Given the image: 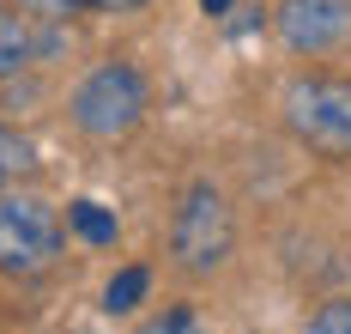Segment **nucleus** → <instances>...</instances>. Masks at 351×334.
<instances>
[{"mask_svg":"<svg viewBox=\"0 0 351 334\" xmlns=\"http://www.w3.org/2000/svg\"><path fill=\"white\" fill-rule=\"evenodd\" d=\"M285 122L291 134L321 158H351V79H291L285 91Z\"/></svg>","mask_w":351,"mask_h":334,"instance_id":"nucleus-3","label":"nucleus"},{"mask_svg":"<svg viewBox=\"0 0 351 334\" xmlns=\"http://www.w3.org/2000/svg\"><path fill=\"white\" fill-rule=\"evenodd\" d=\"M36 61V19L31 12H0V79H19Z\"/></svg>","mask_w":351,"mask_h":334,"instance_id":"nucleus-6","label":"nucleus"},{"mask_svg":"<svg viewBox=\"0 0 351 334\" xmlns=\"http://www.w3.org/2000/svg\"><path fill=\"white\" fill-rule=\"evenodd\" d=\"M0 177L6 183H25V177H36V146L12 128V122H0Z\"/></svg>","mask_w":351,"mask_h":334,"instance_id":"nucleus-9","label":"nucleus"},{"mask_svg":"<svg viewBox=\"0 0 351 334\" xmlns=\"http://www.w3.org/2000/svg\"><path fill=\"white\" fill-rule=\"evenodd\" d=\"M61 243H67V231L43 194H19V188L0 194V274H19V280L49 274Z\"/></svg>","mask_w":351,"mask_h":334,"instance_id":"nucleus-4","label":"nucleus"},{"mask_svg":"<svg viewBox=\"0 0 351 334\" xmlns=\"http://www.w3.org/2000/svg\"><path fill=\"white\" fill-rule=\"evenodd\" d=\"M273 25L291 55H327L351 37V0H279Z\"/></svg>","mask_w":351,"mask_h":334,"instance_id":"nucleus-5","label":"nucleus"},{"mask_svg":"<svg viewBox=\"0 0 351 334\" xmlns=\"http://www.w3.org/2000/svg\"><path fill=\"white\" fill-rule=\"evenodd\" d=\"M67 225L85 237V243H97V249H109V243L121 237L115 213H109V207H97V201H73V207H67Z\"/></svg>","mask_w":351,"mask_h":334,"instance_id":"nucleus-7","label":"nucleus"},{"mask_svg":"<svg viewBox=\"0 0 351 334\" xmlns=\"http://www.w3.org/2000/svg\"><path fill=\"white\" fill-rule=\"evenodd\" d=\"M145 110H152V91L134 61H97L67 98V115L85 140H121L145 122Z\"/></svg>","mask_w":351,"mask_h":334,"instance_id":"nucleus-1","label":"nucleus"},{"mask_svg":"<svg viewBox=\"0 0 351 334\" xmlns=\"http://www.w3.org/2000/svg\"><path fill=\"white\" fill-rule=\"evenodd\" d=\"M0 194H6V177H0Z\"/></svg>","mask_w":351,"mask_h":334,"instance_id":"nucleus-15","label":"nucleus"},{"mask_svg":"<svg viewBox=\"0 0 351 334\" xmlns=\"http://www.w3.org/2000/svg\"><path fill=\"white\" fill-rule=\"evenodd\" d=\"M145 292H152V274H145V267H121V274L104 286V310L109 316H128V310L145 304Z\"/></svg>","mask_w":351,"mask_h":334,"instance_id":"nucleus-8","label":"nucleus"},{"mask_svg":"<svg viewBox=\"0 0 351 334\" xmlns=\"http://www.w3.org/2000/svg\"><path fill=\"white\" fill-rule=\"evenodd\" d=\"M230 6L237 0H200V12H212V19H230Z\"/></svg>","mask_w":351,"mask_h":334,"instance_id":"nucleus-14","label":"nucleus"},{"mask_svg":"<svg viewBox=\"0 0 351 334\" xmlns=\"http://www.w3.org/2000/svg\"><path fill=\"white\" fill-rule=\"evenodd\" d=\"M19 12H31V19H55V25H67L79 12H91V0H19Z\"/></svg>","mask_w":351,"mask_h":334,"instance_id":"nucleus-12","label":"nucleus"},{"mask_svg":"<svg viewBox=\"0 0 351 334\" xmlns=\"http://www.w3.org/2000/svg\"><path fill=\"white\" fill-rule=\"evenodd\" d=\"M237 249V219L230 201L212 183H188L170 213V261L182 274H218Z\"/></svg>","mask_w":351,"mask_h":334,"instance_id":"nucleus-2","label":"nucleus"},{"mask_svg":"<svg viewBox=\"0 0 351 334\" xmlns=\"http://www.w3.org/2000/svg\"><path fill=\"white\" fill-rule=\"evenodd\" d=\"M309 334H351V298H327L309 316Z\"/></svg>","mask_w":351,"mask_h":334,"instance_id":"nucleus-11","label":"nucleus"},{"mask_svg":"<svg viewBox=\"0 0 351 334\" xmlns=\"http://www.w3.org/2000/svg\"><path fill=\"white\" fill-rule=\"evenodd\" d=\"M145 0H91V12H140Z\"/></svg>","mask_w":351,"mask_h":334,"instance_id":"nucleus-13","label":"nucleus"},{"mask_svg":"<svg viewBox=\"0 0 351 334\" xmlns=\"http://www.w3.org/2000/svg\"><path fill=\"white\" fill-rule=\"evenodd\" d=\"M140 334H206V322L188 310V304H170V310H158V316H145Z\"/></svg>","mask_w":351,"mask_h":334,"instance_id":"nucleus-10","label":"nucleus"}]
</instances>
